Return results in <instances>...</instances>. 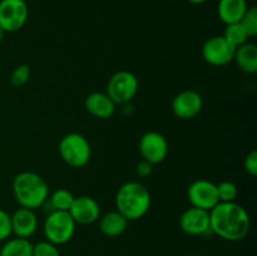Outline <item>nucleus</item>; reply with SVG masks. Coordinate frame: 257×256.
<instances>
[{"mask_svg":"<svg viewBox=\"0 0 257 256\" xmlns=\"http://www.w3.org/2000/svg\"><path fill=\"white\" fill-rule=\"evenodd\" d=\"M74 198L75 197L70 191L65 190V188H59V190L54 191L50 197H48V202L54 211H69Z\"/></svg>","mask_w":257,"mask_h":256,"instance_id":"obj_20","label":"nucleus"},{"mask_svg":"<svg viewBox=\"0 0 257 256\" xmlns=\"http://www.w3.org/2000/svg\"><path fill=\"white\" fill-rule=\"evenodd\" d=\"M33 256H60V252L57 245L45 240L33 245Z\"/></svg>","mask_w":257,"mask_h":256,"instance_id":"obj_25","label":"nucleus"},{"mask_svg":"<svg viewBox=\"0 0 257 256\" xmlns=\"http://www.w3.org/2000/svg\"><path fill=\"white\" fill-rule=\"evenodd\" d=\"M58 152L63 162L73 168H82L90 161L92 148L87 138L80 133H68L60 140Z\"/></svg>","mask_w":257,"mask_h":256,"instance_id":"obj_4","label":"nucleus"},{"mask_svg":"<svg viewBox=\"0 0 257 256\" xmlns=\"http://www.w3.org/2000/svg\"><path fill=\"white\" fill-rule=\"evenodd\" d=\"M138 92V79L132 72L119 70L109 78L107 94L117 105L128 104Z\"/></svg>","mask_w":257,"mask_h":256,"instance_id":"obj_6","label":"nucleus"},{"mask_svg":"<svg viewBox=\"0 0 257 256\" xmlns=\"http://www.w3.org/2000/svg\"><path fill=\"white\" fill-rule=\"evenodd\" d=\"M188 2H190L191 4L200 5V4H203V3H206V2H207V0H188Z\"/></svg>","mask_w":257,"mask_h":256,"instance_id":"obj_29","label":"nucleus"},{"mask_svg":"<svg viewBox=\"0 0 257 256\" xmlns=\"http://www.w3.org/2000/svg\"><path fill=\"white\" fill-rule=\"evenodd\" d=\"M223 38L232 45L233 48H238L242 44L247 43V34L243 30L242 25L240 23H233V24H227L226 25V29L223 32Z\"/></svg>","mask_w":257,"mask_h":256,"instance_id":"obj_21","label":"nucleus"},{"mask_svg":"<svg viewBox=\"0 0 257 256\" xmlns=\"http://www.w3.org/2000/svg\"><path fill=\"white\" fill-rule=\"evenodd\" d=\"M187 198L191 206L205 211H211L220 202L217 186L205 178H200L191 183L187 188Z\"/></svg>","mask_w":257,"mask_h":256,"instance_id":"obj_9","label":"nucleus"},{"mask_svg":"<svg viewBox=\"0 0 257 256\" xmlns=\"http://www.w3.org/2000/svg\"><path fill=\"white\" fill-rule=\"evenodd\" d=\"M246 10H247L246 0H220L218 2V17L226 25L240 22Z\"/></svg>","mask_w":257,"mask_h":256,"instance_id":"obj_17","label":"nucleus"},{"mask_svg":"<svg viewBox=\"0 0 257 256\" xmlns=\"http://www.w3.org/2000/svg\"><path fill=\"white\" fill-rule=\"evenodd\" d=\"M84 107L93 117L99 118V119H108L114 114L117 104L110 99L107 93L93 92L85 98Z\"/></svg>","mask_w":257,"mask_h":256,"instance_id":"obj_15","label":"nucleus"},{"mask_svg":"<svg viewBox=\"0 0 257 256\" xmlns=\"http://www.w3.org/2000/svg\"><path fill=\"white\" fill-rule=\"evenodd\" d=\"M233 60L243 73L255 74L257 72V47L253 43L247 42L236 48Z\"/></svg>","mask_w":257,"mask_h":256,"instance_id":"obj_18","label":"nucleus"},{"mask_svg":"<svg viewBox=\"0 0 257 256\" xmlns=\"http://www.w3.org/2000/svg\"><path fill=\"white\" fill-rule=\"evenodd\" d=\"M29 17L25 0H0V28L5 33L22 29Z\"/></svg>","mask_w":257,"mask_h":256,"instance_id":"obj_7","label":"nucleus"},{"mask_svg":"<svg viewBox=\"0 0 257 256\" xmlns=\"http://www.w3.org/2000/svg\"><path fill=\"white\" fill-rule=\"evenodd\" d=\"M151 202L148 188L137 181L123 183L115 193V208L128 221L142 218L150 210Z\"/></svg>","mask_w":257,"mask_h":256,"instance_id":"obj_2","label":"nucleus"},{"mask_svg":"<svg viewBox=\"0 0 257 256\" xmlns=\"http://www.w3.org/2000/svg\"><path fill=\"white\" fill-rule=\"evenodd\" d=\"M136 173L140 177H150L153 173V165L145 160H141L136 166Z\"/></svg>","mask_w":257,"mask_h":256,"instance_id":"obj_28","label":"nucleus"},{"mask_svg":"<svg viewBox=\"0 0 257 256\" xmlns=\"http://www.w3.org/2000/svg\"><path fill=\"white\" fill-rule=\"evenodd\" d=\"M12 188L15 201L20 207L30 210L40 208L49 197V187L44 178L30 171L20 172L15 176Z\"/></svg>","mask_w":257,"mask_h":256,"instance_id":"obj_3","label":"nucleus"},{"mask_svg":"<svg viewBox=\"0 0 257 256\" xmlns=\"http://www.w3.org/2000/svg\"><path fill=\"white\" fill-rule=\"evenodd\" d=\"M217 186V195L220 202H235L238 195L237 186L231 181H222Z\"/></svg>","mask_w":257,"mask_h":256,"instance_id":"obj_23","label":"nucleus"},{"mask_svg":"<svg viewBox=\"0 0 257 256\" xmlns=\"http://www.w3.org/2000/svg\"><path fill=\"white\" fill-rule=\"evenodd\" d=\"M243 168H245V171L250 176L257 175V151L256 150H252L250 153H247V156L245 157V161H243Z\"/></svg>","mask_w":257,"mask_h":256,"instance_id":"obj_27","label":"nucleus"},{"mask_svg":"<svg viewBox=\"0 0 257 256\" xmlns=\"http://www.w3.org/2000/svg\"><path fill=\"white\" fill-rule=\"evenodd\" d=\"M12 218V231L15 237L29 238L38 228V217L34 210L20 207L10 216Z\"/></svg>","mask_w":257,"mask_h":256,"instance_id":"obj_14","label":"nucleus"},{"mask_svg":"<svg viewBox=\"0 0 257 256\" xmlns=\"http://www.w3.org/2000/svg\"><path fill=\"white\" fill-rule=\"evenodd\" d=\"M0 256H33V243L29 238H8L0 248Z\"/></svg>","mask_w":257,"mask_h":256,"instance_id":"obj_19","label":"nucleus"},{"mask_svg":"<svg viewBox=\"0 0 257 256\" xmlns=\"http://www.w3.org/2000/svg\"><path fill=\"white\" fill-rule=\"evenodd\" d=\"M180 227L186 235L203 236L211 232L210 211L191 206L180 217Z\"/></svg>","mask_w":257,"mask_h":256,"instance_id":"obj_12","label":"nucleus"},{"mask_svg":"<svg viewBox=\"0 0 257 256\" xmlns=\"http://www.w3.org/2000/svg\"><path fill=\"white\" fill-rule=\"evenodd\" d=\"M75 227L77 223L68 211H54L47 215L43 231L47 241L59 246L72 240L75 233Z\"/></svg>","mask_w":257,"mask_h":256,"instance_id":"obj_5","label":"nucleus"},{"mask_svg":"<svg viewBox=\"0 0 257 256\" xmlns=\"http://www.w3.org/2000/svg\"><path fill=\"white\" fill-rule=\"evenodd\" d=\"M12 218L10 215L0 208V241H5L12 236Z\"/></svg>","mask_w":257,"mask_h":256,"instance_id":"obj_26","label":"nucleus"},{"mask_svg":"<svg viewBox=\"0 0 257 256\" xmlns=\"http://www.w3.org/2000/svg\"><path fill=\"white\" fill-rule=\"evenodd\" d=\"M98 227L103 235L108 237H118L123 235L128 227V220L117 210L108 211L98 218Z\"/></svg>","mask_w":257,"mask_h":256,"instance_id":"obj_16","label":"nucleus"},{"mask_svg":"<svg viewBox=\"0 0 257 256\" xmlns=\"http://www.w3.org/2000/svg\"><path fill=\"white\" fill-rule=\"evenodd\" d=\"M4 34H5V32L2 29V28H0V44H2L3 39H4Z\"/></svg>","mask_w":257,"mask_h":256,"instance_id":"obj_30","label":"nucleus"},{"mask_svg":"<svg viewBox=\"0 0 257 256\" xmlns=\"http://www.w3.org/2000/svg\"><path fill=\"white\" fill-rule=\"evenodd\" d=\"M68 212L78 225H92L99 218L100 207L90 196H79L74 198Z\"/></svg>","mask_w":257,"mask_h":256,"instance_id":"obj_13","label":"nucleus"},{"mask_svg":"<svg viewBox=\"0 0 257 256\" xmlns=\"http://www.w3.org/2000/svg\"><path fill=\"white\" fill-rule=\"evenodd\" d=\"M242 25L243 30L246 32L248 38H253L257 35V8L251 7L247 8L246 13L243 14V17L241 18L240 22Z\"/></svg>","mask_w":257,"mask_h":256,"instance_id":"obj_22","label":"nucleus"},{"mask_svg":"<svg viewBox=\"0 0 257 256\" xmlns=\"http://www.w3.org/2000/svg\"><path fill=\"white\" fill-rule=\"evenodd\" d=\"M211 232L226 241L236 242L248 235L251 218L247 211L235 202H218L210 211Z\"/></svg>","mask_w":257,"mask_h":256,"instance_id":"obj_1","label":"nucleus"},{"mask_svg":"<svg viewBox=\"0 0 257 256\" xmlns=\"http://www.w3.org/2000/svg\"><path fill=\"white\" fill-rule=\"evenodd\" d=\"M30 78V68L27 64H20L15 68L10 75V83L14 87H22L29 80Z\"/></svg>","mask_w":257,"mask_h":256,"instance_id":"obj_24","label":"nucleus"},{"mask_svg":"<svg viewBox=\"0 0 257 256\" xmlns=\"http://www.w3.org/2000/svg\"><path fill=\"white\" fill-rule=\"evenodd\" d=\"M235 48L222 37H211L203 43L202 58L206 63L213 67H223L230 64L235 57Z\"/></svg>","mask_w":257,"mask_h":256,"instance_id":"obj_8","label":"nucleus"},{"mask_svg":"<svg viewBox=\"0 0 257 256\" xmlns=\"http://www.w3.org/2000/svg\"><path fill=\"white\" fill-rule=\"evenodd\" d=\"M203 107V99L196 90L187 89L178 93L172 100V112L177 118L183 120L197 117Z\"/></svg>","mask_w":257,"mask_h":256,"instance_id":"obj_11","label":"nucleus"},{"mask_svg":"<svg viewBox=\"0 0 257 256\" xmlns=\"http://www.w3.org/2000/svg\"><path fill=\"white\" fill-rule=\"evenodd\" d=\"M140 153L142 160L153 166L163 162L168 155V142L163 135L156 131L145 133L140 141Z\"/></svg>","mask_w":257,"mask_h":256,"instance_id":"obj_10","label":"nucleus"}]
</instances>
